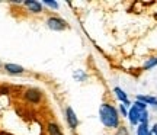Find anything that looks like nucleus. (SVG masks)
I'll use <instances>...</instances> for the list:
<instances>
[{
	"mask_svg": "<svg viewBox=\"0 0 157 135\" xmlns=\"http://www.w3.org/2000/svg\"><path fill=\"white\" fill-rule=\"evenodd\" d=\"M99 119H101L102 125L109 129L119 128V112L117 107H113L109 103H102L99 106Z\"/></svg>",
	"mask_w": 157,
	"mask_h": 135,
	"instance_id": "nucleus-1",
	"label": "nucleus"
},
{
	"mask_svg": "<svg viewBox=\"0 0 157 135\" xmlns=\"http://www.w3.org/2000/svg\"><path fill=\"white\" fill-rule=\"evenodd\" d=\"M47 26L51 29V31H56V32H60V31H66L68 28L67 22L60 16H50L47 19Z\"/></svg>",
	"mask_w": 157,
	"mask_h": 135,
	"instance_id": "nucleus-2",
	"label": "nucleus"
},
{
	"mask_svg": "<svg viewBox=\"0 0 157 135\" xmlns=\"http://www.w3.org/2000/svg\"><path fill=\"white\" fill-rule=\"evenodd\" d=\"M23 97H25V100L29 102V103L38 105L39 102L42 100V93H41V90H38V89H28V90H25Z\"/></svg>",
	"mask_w": 157,
	"mask_h": 135,
	"instance_id": "nucleus-3",
	"label": "nucleus"
},
{
	"mask_svg": "<svg viewBox=\"0 0 157 135\" xmlns=\"http://www.w3.org/2000/svg\"><path fill=\"white\" fill-rule=\"evenodd\" d=\"M66 119H67V124H68V126H70V129L74 131L78 126V118L71 106L66 107Z\"/></svg>",
	"mask_w": 157,
	"mask_h": 135,
	"instance_id": "nucleus-4",
	"label": "nucleus"
},
{
	"mask_svg": "<svg viewBox=\"0 0 157 135\" xmlns=\"http://www.w3.org/2000/svg\"><path fill=\"white\" fill-rule=\"evenodd\" d=\"M141 112H143V111H140L138 107H135L134 105L129 107V111H128V119H129V122H131V125H140Z\"/></svg>",
	"mask_w": 157,
	"mask_h": 135,
	"instance_id": "nucleus-5",
	"label": "nucleus"
},
{
	"mask_svg": "<svg viewBox=\"0 0 157 135\" xmlns=\"http://www.w3.org/2000/svg\"><path fill=\"white\" fill-rule=\"evenodd\" d=\"M113 93H115L117 99L121 102L122 105H125L127 107H131V106H132V103H131V102H129V99H128V95H127V93H125V92H124L121 87H115V89H113Z\"/></svg>",
	"mask_w": 157,
	"mask_h": 135,
	"instance_id": "nucleus-6",
	"label": "nucleus"
},
{
	"mask_svg": "<svg viewBox=\"0 0 157 135\" xmlns=\"http://www.w3.org/2000/svg\"><path fill=\"white\" fill-rule=\"evenodd\" d=\"M23 5L26 6L29 9V12H32V13H41V12H42V3H39V2L28 0V2H25Z\"/></svg>",
	"mask_w": 157,
	"mask_h": 135,
	"instance_id": "nucleus-7",
	"label": "nucleus"
},
{
	"mask_svg": "<svg viewBox=\"0 0 157 135\" xmlns=\"http://www.w3.org/2000/svg\"><path fill=\"white\" fill-rule=\"evenodd\" d=\"M5 70L7 71L9 74H13V76H16V74H22L25 71V68L22 66H17V64H5Z\"/></svg>",
	"mask_w": 157,
	"mask_h": 135,
	"instance_id": "nucleus-8",
	"label": "nucleus"
},
{
	"mask_svg": "<svg viewBox=\"0 0 157 135\" xmlns=\"http://www.w3.org/2000/svg\"><path fill=\"white\" fill-rule=\"evenodd\" d=\"M135 100H140V102H143V103H146L147 106H153V107H156V109H157V99H156V97H153V96L138 95Z\"/></svg>",
	"mask_w": 157,
	"mask_h": 135,
	"instance_id": "nucleus-9",
	"label": "nucleus"
},
{
	"mask_svg": "<svg viewBox=\"0 0 157 135\" xmlns=\"http://www.w3.org/2000/svg\"><path fill=\"white\" fill-rule=\"evenodd\" d=\"M47 131H48V135H63L61 128L56 122H50L47 125Z\"/></svg>",
	"mask_w": 157,
	"mask_h": 135,
	"instance_id": "nucleus-10",
	"label": "nucleus"
},
{
	"mask_svg": "<svg viewBox=\"0 0 157 135\" xmlns=\"http://www.w3.org/2000/svg\"><path fill=\"white\" fill-rule=\"evenodd\" d=\"M156 66H157V57H151V58H148V60L144 62L143 70H151V68L156 67Z\"/></svg>",
	"mask_w": 157,
	"mask_h": 135,
	"instance_id": "nucleus-11",
	"label": "nucleus"
},
{
	"mask_svg": "<svg viewBox=\"0 0 157 135\" xmlns=\"http://www.w3.org/2000/svg\"><path fill=\"white\" fill-rule=\"evenodd\" d=\"M137 135H150L148 124H140L137 128Z\"/></svg>",
	"mask_w": 157,
	"mask_h": 135,
	"instance_id": "nucleus-12",
	"label": "nucleus"
},
{
	"mask_svg": "<svg viewBox=\"0 0 157 135\" xmlns=\"http://www.w3.org/2000/svg\"><path fill=\"white\" fill-rule=\"evenodd\" d=\"M42 6H48L51 9H58V3H57V2H50V0H44V2H42Z\"/></svg>",
	"mask_w": 157,
	"mask_h": 135,
	"instance_id": "nucleus-13",
	"label": "nucleus"
},
{
	"mask_svg": "<svg viewBox=\"0 0 157 135\" xmlns=\"http://www.w3.org/2000/svg\"><path fill=\"white\" fill-rule=\"evenodd\" d=\"M132 105H134L135 107H138L140 111H147V105L146 103H143V102H140V100H135Z\"/></svg>",
	"mask_w": 157,
	"mask_h": 135,
	"instance_id": "nucleus-14",
	"label": "nucleus"
},
{
	"mask_svg": "<svg viewBox=\"0 0 157 135\" xmlns=\"http://www.w3.org/2000/svg\"><path fill=\"white\" fill-rule=\"evenodd\" d=\"M119 113L122 115V116H125V118H128V111H127V106L125 105H119Z\"/></svg>",
	"mask_w": 157,
	"mask_h": 135,
	"instance_id": "nucleus-15",
	"label": "nucleus"
},
{
	"mask_svg": "<svg viewBox=\"0 0 157 135\" xmlns=\"http://www.w3.org/2000/svg\"><path fill=\"white\" fill-rule=\"evenodd\" d=\"M117 135H128V129L125 126H119L117 131Z\"/></svg>",
	"mask_w": 157,
	"mask_h": 135,
	"instance_id": "nucleus-16",
	"label": "nucleus"
},
{
	"mask_svg": "<svg viewBox=\"0 0 157 135\" xmlns=\"http://www.w3.org/2000/svg\"><path fill=\"white\" fill-rule=\"evenodd\" d=\"M150 135H157V124L153 126V129L150 131Z\"/></svg>",
	"mask_w": 157,
	"mask_h": 135,
	"instance_id": "nucleus-17",
	"label": "nucleus"
}]
</instances>
